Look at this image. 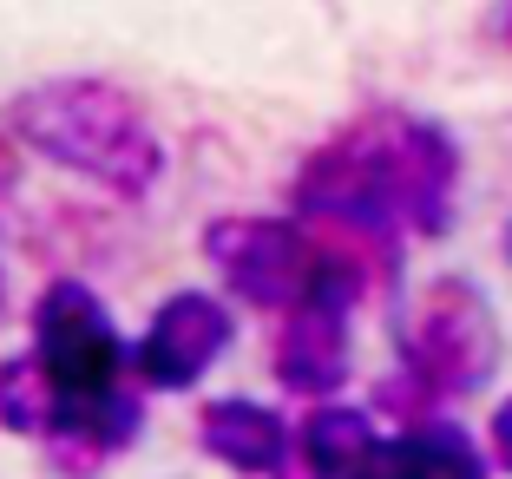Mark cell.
<instances>
[{"label": "cell", "instance_id": "cell-8", "mask_svg": "<svg viewBox=\"0 0 512 479\" xmlns=\"http://www.w3.org/2000/svg\"><path fill=\"white\" fill-rule=\"evenodd\" d=\"M197 440H204V453L224 466H237V473H270L289 460V427L283 414H270V407L256 401H211L204 414H197Z\"/></svg>", "mask_w": 512, "mask_h": 479}, {"label": "cell", "instance_id": "cell-4", "mask_svg": "<svg viewBox=\"0 0 512 479\" xmlns=\"http://www.w3.org/2000/svg\"><path fill=\"white\" fill-rule=\"evenodd\" d=\"M204 250L224 270V283L243 302H263V309H302L309 289H316L322 250L302 230L270 224V217H230V224L204 230Z\"/></svg>", "mask_w": 512, "mask_h": 479}, {"label": "cell", "instance_id": "cell-6", "mask_svg": "<svg viewBox=\"0 0 512 479\" xmlns=\"http://www.w3.org/2000/svg\"><path fill=\"white\" fill-rule=\"evenodd\" d=\"M381 151H388V178H394V197H401V224L440 230L447 224V191H453V145L434 125L388 119Z\"/></svg>", "mask_w": 512, "mask_h": 479}, {"label": "cell", "instance_id": "cell-1", "mask_svg": "<svg viewBox=\"0 0 512 479\" xmlns=\"http://www.w3.org/2000/svg\"><path fill=\"white\" fill-rule=\"evenodd\" d=\"M14 132L33 151H46L53 165L86 171L92 184H106L119 197H145L158 184L165 151L145 132L138 105L125 92L99 86V79H60V86H33L14 105Z\"/></svg>", "mask_w": 512, "mask_h": 479}, {"label": "cell", "instance_id": "cell-10", "mask_svg": "<svg viewBox=\"0 0 512 479\" xmlns=\"http://www.w3.org/2000/svg\"><path fill=\"white\" fill-rule=\"evenodd\" d=\"M296 453L316 479H368L381 440H375V420L362 407H316V414L302 420Z\"/></svg>", "mask_w": 512, "mask_h": 479}, {"label": "cell", "instance_id": "cell-7", "mask_svg": "<svg viewBox=\"0 0 512 479\" xmlns=\"http://www.w3.org/2000/svg\"><path fill=\"white\" fill-rule=\"evenodd\" d=\"M348 375V315L342 309H283V335H276V381L289 394H335Z\"/></svg>", "mask_w": 512, "mask_h": 479}, {"label": "cell", "instance_id": "cell-12", "mask_svg": "<svg viewBox=\"0 0 512 479\" xmlns=\"http://www.w3.org/2000/svg\"><path fill=\"white\" fill-rule=\"evenodd\" d=\"M493 453H499V460L512 466V401H506V407L493 414Z\"/></svg>", "mask_w": 512, "mask_h": 479}, {"label": "cell", "instance_id": "cell-3", "mask_svg": "<svg viewBox=\"0 0 512 479\" xmlns=\"http://www.w3.org/2000/svg\"><path fill=\"white\" fill-rule=\"evenodd\" d=\"M407 368L434 394H473L499 368V329L473 283H434L407 329Z\"/></svg>", "mask_w": 512, "mask_h": 479}, {"label": "cell", "instance_id": "cell-9", "mask_svg": "<svg viewBox=\"0 0 512 479\" xmlns=\"http://www.w3.org/2000/svg\"><path fill=\"white\" fill-rule=\"evenodd\" d=\"M368 479H486V466L460 427H434L427 420V427H407V434L381 440Z\"/></svg>", "mask_w": 512, "mask_h": 479}, {"label": "cell", "instance_id": "cell-5", "mask_svg": "<svg viewBox=\"0 0 512 479\" xmlns=\"http://www.w3.org/2000/svg\"><path fill=\"white\" fill-rule=\"evenodd\" d=\"M224 348H230L224 302L204 296V289H184V296H171L165 309L151 315V329L138 335V348H132V368H138L145 388L178 394V388H191Z\"/></svg>", "mask_w": 512, "mask_h": 479}, {"label": "cell", "instance_id": "cell-11", "mask_svg": "<svg viewBox=\"0 0 512 479\" xmlns=\"http://www.w3.org/2000/svg\"><path fill=\"white\" fill-rule=\"evenodd\" d=\"M53 420H60V388L46 375L40 355H14L0 361V427L7 434H53Z\"/></svg>", "mask_w": 512, "mask_h": 479}, {"label": "cell", "instance_id": "cell-13", "mask_svg": "<svg viewBox=\"0 0 512 479\" xmlns=\"http://www.w3.org/2000/svg\"><path fill=\"white\" fill-rule=\"evenodd\" d=\"M506 256H512V230H506Z\"/></svg>", "mask_w": 512, "mask_h": 479}, {"label": "cell", "instance_id": "cell-2", "mask_svg": "<svg viewBox=\"0 0 512 479\" xmlns=\"http://www.w3.org/2000/svg\"><path fill=\"white\" fill-rule=\"evenodd\" d=\"M33 355L46 361V375L60 388V414L86 401L119 394V375L132 368V348L106 322V309L92 302L86 283H53L33 309Z\"/></svg>", "mask_w": 512, "mask_h": 479}]
</instances>
